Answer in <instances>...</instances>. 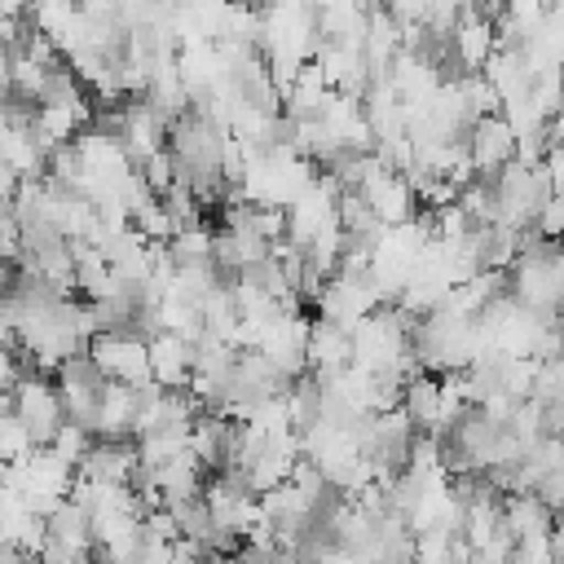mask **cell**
<instances>
[{
	"instance_id": "6da1fadb",
	"label": "cell",
	"mask_w": 564,
	"mask_h": 564,
	"mask_svg": "<svg viewBox=\"0 0 564 564\" xmlns=\"http://www.w3.org/2000/svg\"><path fill=\"white\" fill-rule=\"evenodd\" d=\"M4 480L40 511V516H48L57 502H66L70 498V485H75V463H66L53 445H35L26 458H18V463H9V471H4Z\"/></svg>"
},
{
	"instance_id": "7a4b0ae2",
	"label": "cell",
	"mask_w": 564,
	"mask_h": 564,
	"mask_svg": "<svg viewBox=\"0 0 564 564\" xmlns=\"http://www.w3.org/2000/svg\"><path fill=\"white\" fill-rule=\"evenodd\" d=\"M383 304V295H379V286L370 282V269H361V273H352V269H335L322 286H317V295H313V308H317V317H330V322H339V326H357L366 313H375Z\"/></svg>"
},
{
	"instance_id": "3957f363",
	"label": "cell",
	"mask_w": 564,
	"mask_h": 564,
	"mask_svg": "<svg viewBox=\"0 0 564 564\" xmlns=\"http://www.w3.org/2000/svg\"><path fill=\"white\" fill-rule=\"evenodd\" d=\"M84 352L97 361V370H101L106 379H123V383H132V388L150 383L145 335H137L132 326H106V330H97V335L84 344Z\"/></svg>"
},
{
	"instance_id": "277c9868",
	"label": "cell",
	"mask_w": 564,
	"mask_h": 564,
	"mask_svg": "<svg viewBox=\"0 0 564 564\" xmlns=\"http://www.w3.org/2000/svg\"><path fill=\"white\" fill-rule=\"evenodd\" d=\"M9 397H13V414L31 427V436H35V445H48V436L57 432V423L66 419V405H62V392H57V383L48 379V375H26L22 370V379L9 388Z\"/></svg>"
},
{
	"instance_id": "5b68a950",
	"label": "cell",
	"mask_w": 564,
	"mask_h": 564,
	"mask_svg": "<svg viewBox=\"0 0 564 564\" xmlns=\"http://www.w3.org/2000/svg\"><path fill=\"white\" fill-rule=\"evenodd\" d=\"M304 344H308V317H304L300 308H286V313H278V317L260 330L256 352H264L282 379H295V375L308 370V361H304Z\"/></svg>"
},
{
	"instance_id": "8992f818",
	"label": "cell",
	"mask_w": 564,
	"mask_h": 564,
	"mask_svg": "<svg viewBox=\"0 0 564 564\" xmlns=\"http://www.w3.org/2000/svg\"><path fill=\"white\" fill-rule=\"evenodd\" d=\"M57 392H62V405H66V419H79V423H93V410H97V392L106 383V375L97 370V361L79 348L70 357L57 361Z\"/></svg>"
},
{
	"instance_id": "52a82bcc",
	"label": "cell",
	"mask_w": 564,
	"mask_h": 564,
	"mask_svg": "<svg viewBox=\"0 0 564 564\" xmlns=\"http://www.w3.org/2000/svg\"><path fill=\"white\" fill-rule=\"evenodd\" d=\"M463 141H467V154H471L476 176H494L502 163H511V159H516V128L507 123V115H502V110L471 119V128H467V137H463Z\"/></svg>"
},
{
	"instance_id": "ba28073f",
	"label": "cell",
	"mask_w": 564,
	"mask_h": 564,
	"mask_svg": "<svg viewBox=\"0 0 564 564\" xmlns=\"http://www.w3.org/2000/svg\"><path fill=\"white\" fill-rule=\"evenodd\" d=\"M357 189H361V198L370 203V212H375L383 225H401V220H410V216L419 212V198H414L410 176L397 172V167H388V163H379Z\"/></svg>"
},
{
	"instance_id": "9c48e42d",
	"label": "cell",
	"mask_w": 564,
	"mask_h": 564,
	"mask_svg": "<svg viewBox=\"0 0 564 564\" xmlns=\"http://www.w3.org/2000/svg\"><path fill=\"white\" fill-rule=\"evenodd\" d=\"M79 476H93V480H128L141 471V449H137V436H93L88 454L75 463Z\"/></svg>"
},
{
	"instance_id": "30bf717a",
	"label": "cell",
	"mask_w": 564,
	"mask_h": 564,
	"mask_svg": "<svg viewBox=\"0 0 564 564\" xmlns=\"http://www.w3.org/2000/svg\"><path fill=\"white\" fill-rule=\"evenodd\" d=\"M449 53H454V62L463 66V70H485V62L494 57V48H498V26H494V18L489 13H480L476 4L449 26Z\"/></svg>"
},
{
	"instance_id": "8fae6325",
	"label": "cell",
	"mask_w": 564,
	"mask_h": 564,
	"mask_svg": "<svg viewBox=\"0 0 564 564\" xmlns=\"http://www.w3.org/2000/svg\"><path fill=\"white\" fill-rule=\"evenodd\" d=\"M145 352H150V379L159 388H185L189 375H194V344L176 330H154L145 339Z\"/></svg>"
},
{
	"instance_id": "7c38bea8",
	"label": "cell",
	"mask_w": 564,
	"mask_h": 564,
	"mask_svg": "<svg viewBox=\"0 0 564 564\" xmlns=\"http://www.w3.org/2000/svg\"><path fill=\"white\" fill-rule=\"evenodd\" d=\"M304 361H308V375H330V370L348 366L352 361V330L330 322V317H313L308 322Z\"/></svg>"
},
{
	"instance_id": "4fadbf2b",
	"label": "cell",
	"mask_w": 564,
	"mask_h": 564,
	"mask_svg": "<svg viewBox=\"0 0 564 564\" xmlns=\"http://www.w3.org/2000/svg\"><path fill=\"white\" fill-rule=\"evenodd\" d=\"M137 388L123 379H106L97 392V410H93V436H132L137 423Z\"/></svg>"
},
{
	"instance_id": "5bb4252c",
	"label": "cell",
	"mask_w": 564,
	"mask_h": 564,
	"mask_svg": "<svg viewBox=\"0 0 564 564\" xmlns=\"http://www.w3.org/2000/svg\"><path fill=\"white\" fill-rule=\"evenodd\" d=\"M401 410L410 414V423H414L419 432H436V436H441V379L419 366V370L401 383Z\"/></svg>"
},
{
	"instance_id": "9a60e30c",
	"label": "cell",
	"mask_w": 564,
	"mask_h": 564,
	"mask_svg": "<svg viewBox=\"0 0 564 564\" xmlns=\"http://www.w3.org/2000/svg\"><path fill=\"white\" fill-rule=\"evenodd\" d=\"M502 529L511 538L551 533V507L533 489H511V494H502Z\"/></svg>"
},
{
	"instance_id": "2e32d148",
	"label": "cell",
	"mask_w": 564,
	"mask_h": 564,
	"mask_svg": "<svg viewBox=\"0 0 564 564\" xmlns=\"http://www.w3.org/2000/svg\"><path fill=\"white\" fill-rule=\"evenodd\" d=\"M48 70L44 62H35L26 48H13L9 53V84H13V101H40L44 97V84H48Z\"/></svg>"
},
{
	"instance_id": "e0dca14e",
	"label": "cell",
	"mask_w": 564,
	"mask_h": 564,
	"mask_svg": "<svg viewBox=\"0 0 564 564\" xmlns=\"http://www.w3.org/2000/svg\"><path fill=\"white\" fill-rule=\"evenodd\" d=\"M167 247H172V260L176 264H185V260H212V229L203 225V220H189V225H181L172 238H167ZM216 264V260H212Z\"/></svg>"
},
{
	"instance_id": "ac0fdd59",
	"label": "cell",
	"mask_w": 564,
	"mask_h": 564,
	"mask_svg": "<svg viewBox=\"0 0 564 564\" xmlns=\"http://www.w3.org/2000/svg\"><path fill=\"white\" fill-rule=\"evenodd\" d=\"M48 445H53L66 463H79V458L88 454V445H93V427H88V423H79V419H62V423H57V432L48 436Z\"/></svg>"
},
{
	"instance_id": "d6986e66",
	"label": "cell",
	"mask_w": 564,
	"mask_h": 564,
	"mask_svg": "<svg viewBox=\"0 0 564 564\" xmlns=\"http://www.w3.org/2000/svg\"><path fill=\"white\" fill-rule=\"evenodd\" d=\"M141 176H145V185L154 189V194H167L172 185H176V154L163 145V150H154V154H145L141 163Z\"/></svg>"
},
{
	"instance_id": "ffe728a7",
	"label": "cell",
	"mask_w": 564,
	"mask_h": 564,
	"mask_svg": "<svg viewBox=\"0 0 564 564\" xmlns=\"http://www.w3.org/2000/svg\"><path fill=\"white\" fill-rule=\"evenodd\" d=\"M542 172H546L551 194L564 198V141H546V150H542Z\"/></svg>"
},
{
	"instance_id": "44dd1931",
	"label": "cell",
	"mask_w": 564,
	"mask_h": 564,
	"mask_svg": "<svg viewBox=\"0 0 564 564\" xmlns=\"http://www.w3.org/2000/svg\"><path fill=\"white\" fill-rule=\"evenodd\" d=\"M533 494H538V498H542V502H546V507L555 511V507L564 502V467H555V471H546V476H542V480L533 485Z\"/></svg>"
},
{
	"instance_id": "7402d4cb",
	"label": "cell",
	"mask_w": 564,
	"mask_h": 564,
	"mask_svg": "<svg viewBox=\"0 0 564 564\" xmlns=\"http://www.w3.org/2000/svg\"><path fill=\"white\" fill-rule=\"evenodd\" d=\"M22 379V348L0 344V392H9Z\"/></svg>"
},
{
	"instance_id": "603a6c76",
	"label": "cell",
	"mask_w": 564,
	"mask_h": 564,
	"mask_svg": "<svg viewBox=\"0 0 564 564\" xmlns=\"http://www.w3.org/2000/svg\"><path fill=\"white\" fill-rule=\"evenodd\" d=\"M13 97V84H9V53L0 48V106Z\"/></svg>"
},
{
	"instance_id": "cb8c5ba5",
	"label": "cell",
	"mask_w": 564,
	"mask_h": 564,
	"mask_svg": "<svg viewBox=\"0 0 564 564\" xmlns=\"http://www.w3.org/2000/svg\"><path fill=\"white\" fill-rule=\"evenodd\" d=\"M198 4H207V9H220V4H229V0H198Z\"/></svg>"
},
{
	"instance_id": "d4e9b609",
	"label": "cell",
	"mask_w": 564,
	"mask_h": 564,
	"mask_svg": "<svg viewBox=\"0 0 564 564\" xmlns=\"http://www.w3.org/2000/svg\"><path fill=\"white\" fill-rule=\"evenodd\" d=\"M4 216H9V198L0 194V220H4Z\"/></svg>"
}]
</instances>
